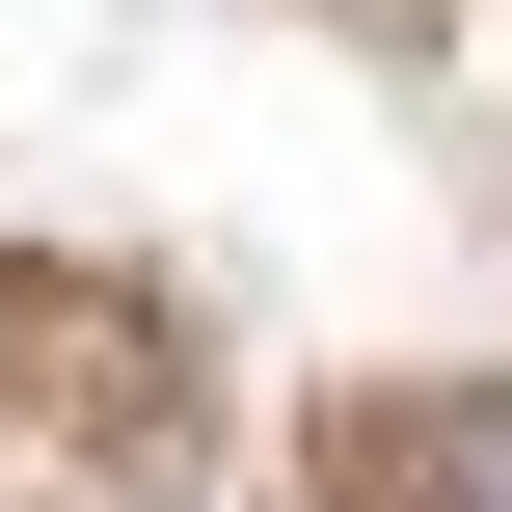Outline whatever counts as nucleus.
<instances>
[{"mask_svg":"<svg viewBox=\"0 0 512 512\" xmlns=\"http://www.w3.org/2000/svg\"><path fill=\"white\" fill-rule=\"evenodd\" d=\"M432 512H512V405H459V432H432Z\"/></svg>","mask_w":512,"mask_h":512,"instance_id":"1","label":"nucleus"}]
</instances>
